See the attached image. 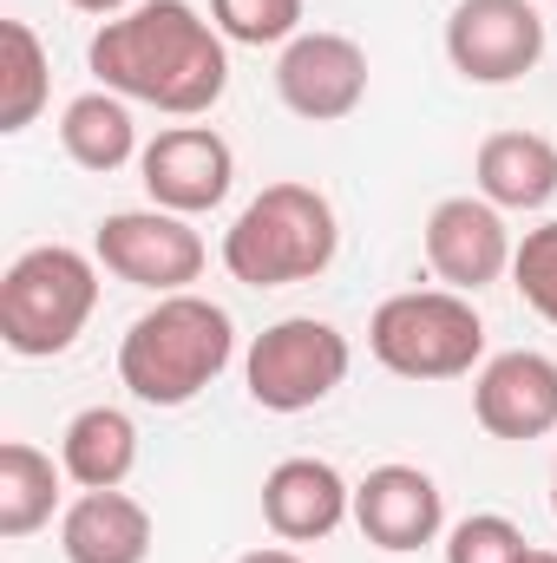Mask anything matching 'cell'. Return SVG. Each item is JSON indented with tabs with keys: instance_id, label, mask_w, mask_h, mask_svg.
<instances>
[{
	"instance_id": "obj_1",
	"label": "cell",
	"mask_w": 557,
	"mask_h": 563,
	"mask_svg": "<svg viewBox=\"0 0 557 563\" xmlns=\"http://www.w3.org/2000/svg\"><path fill=\"white\" fill-rule=\"evenodd\" d=\"M230 40L190 0H139L119 20H99L86 66L125 106H151L171 119H197L230 86Z\"/></svg>"
},
{
	"instance_id": "obj_2",
	"label": "cell",
	"mask_w": 557,
	"mask_h": 563,
	"mask_svg": "<svg viewBox=\"0 0 557 563\" xmlns=\"http://www.w3.org/2000/svg\"><path fill=\"white\" fill-rule=\"evenodd\" d=\"M237 354V321L210 295H157L119 341V380L144 407H190Z\"/></svg>"
},
{
	"instance_id": "obj_3",
	"label": "cell",
	"mask_w": 557,
	"mask_h": 563,
	"mask_svg": "<svg viewBox=\"0 0 557 563\" xmlns=\"http://www.w3.org/2000/svg\"><path fill=\"white\" fill-rule=\"evenodd\" d=\"M335 250H341V223H335V203L315 184H270L223 230V269L243 288L315 282L335 263Z\"/></svg>"
},
{
	"instance_id": "obj_4",
	"label": "cell",
	"mask_w": 557,
	"mask_h": 563,
	"mask_svg": "<svg viewBox=\"0 0 557 563\" xmlns=\"http://www.w3.org/2000/svg\"><path fill=\"white\" fill-rule=\"evenodd\" d=\"M99 308V256L40 243L7 263L0 276V341L20 361H53L66 354Z\"/></svg>"
},
{
	"instance_id": "obj_5",
	"label": "cell",
	"mask_w": 557,
	"mask_h": 563,
	"mask_svg": "<svg viewBox=\"0 0 557 563\" xmlns=\"http://www.w3.org/2000/svg\"><path fill=\"white\" fill-rule=\"evenodd\" d=\"M368 354L401 380H459L485 354V321L459 288H401L374 308Z\"/></svg>"
},
{
	"instance_id": "obj_6",
	"label": "cell",
	"mask_w": 557,
	"mask_h": 563,
	"mask_svg": "<svg viewBox=\"0 0 557 563\" xmlns=\"http://www.w3.org/2000/svg\"><path fill=\"white\" fill-rule=\"evenodd\" d=\"M354 367V347L335 321H315V314H288L276 328H263L250 341V361H243V380H250V400L263 413H308L321 407Z\"/></svg>"
},
{
	"instance_id": "obj_7",
	"label": "cell",
	"mask_w": 557,
	"mask_h": 563,
	"mask_svg": "<svg viewBox=\"0 0 557 563\" xmlns=\"http://www.w3.org/2000/svg\"><path fill=\"white\" fill-rule=\"evenodd\" d=\"M92 256L106 276L151 288V295H184L204 276V236L190 230V217L157 210V203L151 210H112L92 236Z\"/></svg>"
},
{
	"instance_id": "obj_8",
	"label": "cell",
	"mask_w": 557,
	"mask_h": 563,
	"mask_svg": "<svg viewBox=\"0 0 557 563\" xmlns=\"http://www.w3.org/2000/svg\"><path fill=\"white\" fill-rule=\"evenodd\" d=\"M446 59L472 86H512L545 59V20L532 0H459L446 20Z\"/></svg>"
},
{
	"instance_id": "obj_9",
	"label": "cell",
	"mask_w": 557,
	"mask_h": 563,
	"mask_svg": "<svg viewBox=\"0 0 557 563\" xmlns=\"http://www.w3.org/2000/svg\"><path fill=\"white\" fill-rule=\"evenodd\" d=\"M276 99L308 125H335V119L361 112V99H368L361 40H348V33H295L276 59Z\"/></svg>"
},
{
	"instance_id": "obj_10",
	"label": "cell",
	"mask_w": 557,
	"mask_h": 563,
	"mask_svg": "<svg viewBox=\"0 0 557 563\" xmlns=\"http://www.w3.org/2000/svg\"><path fill=\"white\" fill-rule=\"evenodd\" d=\"M139 177L144 197L157 210H177V217H204L230 197L237 184V151L217 139L210 125H171L139 151Z\"/></svg>"
},
{
	"instance_id": "obj_11",
	"label": "cell",
	"mask_w": 557,
	"mask_h": 563,
	"mask_svg": "<svg viewBox=\"0 0 557 563\" xmlns=\"http://www.w3.org/2000/svg\"><path fill=\"white\" fill-rule=\"evenodd\" d=\"M512 230H505V210L485 203V197H439L433 217H426V263L433 276L459 295H479L512 269Z\"/></svg>"
},
{
	"instance_id": "obj_12",
	"label": "cell",
	"mask_w": 557,
	"mask_h": 563,
	"mask_svg": "<svg viewBox=\"0 0 557 563\" xmlns=\"http://www.w3.org/2000/svg\"><path fill=\"white\" fill-rule=\"evenodd\" d=\"M472 413L492 439H551L557 432V361L538 347L492 354L472 380Z\"/></svg>"
},
{
	"instance_id": "obj_13",
	"label": "cell",
	"mask_w": 557,
	"mask_h": 563,
	"mask_svg": "<svg viewBox=\"0 0 557 563\" xmlns=\"http://www.w3.org/2000/svg\"><path fill=\"white\" fill-rule=\"evenodd\" d=\"M354 525L374 551L387 558H407V551H426L439 544L446 531V498L433 485V472L419 465H374L361 485H354Z\"/></svg>"
},
{
	"instance_id": "obj_14",
	"label": "cell",
	"mask_w": 557,
	"mask_h": 563,
	"mask_svg": "<svg viewBox=\"0 0 557 563\" xmlns=\"http://www.w3.org/2000/svg\"><path fill=\"white\" fill-rule=\"evenodd\" d=\"M354 518V485L328 459H282L263 478V525L282 544H315Z\"/></svg>"
},
{
	"instance_id": "obj_15",
	"label": "cell",
	"mask_w": 557,
	"mask_h": 563,
	"mask_svg": "<svg viewBox=\"0 0 557 563\" xmlns=\"http://www.w3.org/2000/svg\"><path fill=\"white\" fill-rule=\"evenodd\" d=\"M66 563H144L151 558V511L132 492H79L59 518Z\"/></svg>"
},
{
	"instance_id": "obj_16",
	"label": "cell",
	"mask_w": 557,
	"mask_h": 563,
	"mask_svg": "<svg viewBox=\"0 0 557 563\" xmlns=\"http://www.w3.org/2000/svg\"><path fill=\"white\" fill-rule=\"evenodd\" d=\"M472 184L499 210H545L557 197V144L545 132H492L472 157Z\"/></svg>"
},
{
	"instance_id": "obj_17",
	"label": "cell",
	"mask_w": 557,
	"mask_h": 563,
	"mask_svg": "<svg viewBox=\"0 0 557 563\" xmlns=\"http://www.w3.org/2000/svg\"><path fill=\"white\" fill-rule=\"evenodd\" d=\"M59 465L79 492H119L139 465V426L119 407H86L59 432Z\"/></svg>"
},
{
	"instance_id": "obj_18",
	"label": "cell",
	"mask_w": 557,
	"mask_h": 563,
	"mask_svg": "<svg viewBox=\"0 0 557 563\" xmlns=\"http://www.w3.org/2000/svg\"><path fill=\"white\" fill-rule=\"evenodd\" d=\"M59 144H66V157L79 164V170H99V177H112L119 164H132L139 157V125H132V106L119 99V92H79L66 112H59Z\"/></svg>"
},
{
	"instance_id": "obj_19",
	"label": "cell",
	"mask_w": 557,
	"mask_h": 563,
	"mask_svg": "<svg viewBox=\"0 0 557 563\" xmlns=\"http://www.w3.org/2000/svg\"><path fill=\"white\" fill-rule=\"evenodd\" d=\"M59 472L33 439H7L0 445V538H33L40 525H53L59 511Z\"/></svg>"
},
{
	"instance_id": "obj_20",
	"label": "cell",
	"mask_w": 557,
	"mask_h": 563,
	"mask_svg": "<svg viewBox=\"0 0 557 563\" xmlns=\"http://www.w3.org/2000/svg\"><path fill=\"white\" fill-rule=\"evenodd\" d=\"M53 66L26 20H0V132H26L46 112Z\"/></svg>"
},
{
	"instance_id": "obj_21",
	"label": "cell",
	"mask_w": 557,
	"mask_h": 563,
	"mask_svg": "<svg viewBox=\"0 0 557 563\" xmlns=\"http://www.w3.org/2000/svg\"><path fill=\"white\" fill-rule=\"evenodd\" d=\"M210 20L237 46H288L302 33V0H210Z\"/></svg>"
},
{
	"instance_id": "obj_22",
	"label": "cell",
	"mask_w": 557,
	"mask_h": 563,
	"mask_svg": "<svg viewBox=\"0 0 557 563\" xmlns=\"http://www.w3.org/2000/svg\"><path fill=\"white\" fill-rule=\"evenodd\" d=\"M525 551L532 544L505 511H472L446 531V563H518Z\"/></svg>"
},
{
	"instance_id": "obj_23",
	"label": "cell",
	"mask_w": 557,
	"mask_h": 563,
	"mask_svg": "<svg viewBox=\"0 0 557 563\" xmlns=\"http://www.w3.org/2000/svg\"><path fill=\"white\" fill-rule=\"evenodd\" d=\"M512 282H518V295L557 328V223L525 230V243L512 250Z\"/></svg>"
},
{
	"instance_id": "obj_24",
	"label": "cell",
	"mask_w": 557,
	"mask_h": 563,
	"mask_svg": "<svg viewBox=\"0 0 557 563\" xmlns=\"http://www.w3.org/2000/svg\"><path fill=\"white\" fill-rule=\"evenodd\" d=\"M66 7H79V13H99V20H119V13H132L139 0H66Z\"/></svg>"
},
{
	"instance_id": "obj_25",
	"label": "cell",
	"mask_w": 557,
	"mask_h": 563,
	"mask_svg": "<svg viewBox=\"0 0 557 563\" xmlns=\"http://www.w3.org/2000/svg\"><path fill=\"white\" fill-rule=\"evenodd\" d=\"M237 563H302L295 551H282V544H270V551H250V558H237Z\"/></svg>"
},
{
	"instance_id": "obj_26",
	"label": "cell",
	"mask_w": 557,
	"mask_h": 563,
	"mask_svg": "<svg viewBox=\"0 0 557 563\" xmlns=\"http://www.w3.org/2000/svg\"><path fill=\"white\" fill-rule=\"evenodd\" d=\"M518 563H557V551H525Z\"/></svg>"
},
{
	"instance_id": "obj_27",
	"label": "cell",
	"mask_w": 557,
	"mask_h": 563,
	"mask_svg": "<svg viewBox=\"0 0 557 563\" xmlns=\"http://www.w3.org/2000/svg\"><path fill=\"white\" fill-rule=\"evenodd\" d=\"M551 511H557V452H551Z\"/></svg>"
}]
</instances>
